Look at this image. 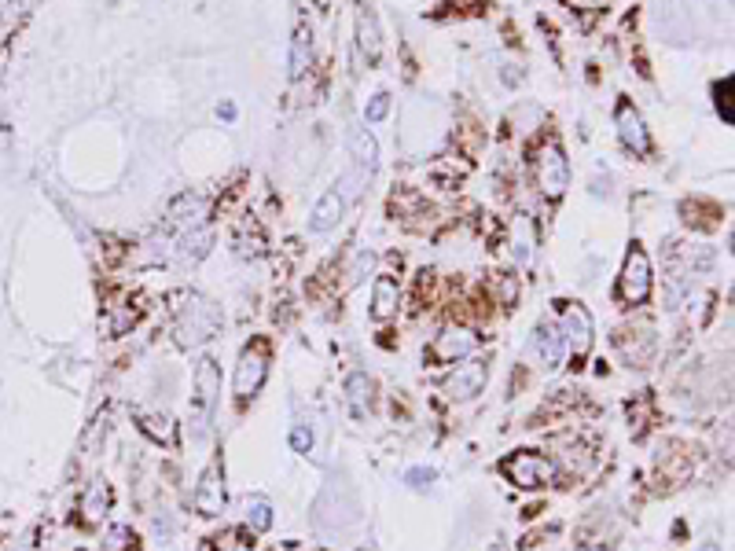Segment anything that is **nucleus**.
Listing matches in <instances>:
<instances>
[{
    "label": "nucleus",
    "instance_id": "obj_27",
    "mask_svg": "<svg viewBox=\"0 0 735 551\" xmlns=\"http://www.w3.org/2000/svg\"><path fill=\"white\" fill-rule=\"evenodd\" d=\"M405 478H408V485H412V489H427V485L434 482V471H430V467H412Z\"/></svg>",
    "mask_w": 735,
    "mask_h": 551
},
{
    "label": "nucleus",
    "instance_id": "obj_19",
    "mask_svg": "<svg viewBox=\"0 0 735 551\" xmlns=\"http://www.w3.org/2000/svg\"><path fill=\"white\" fill-rule=\"evenodd\" d=\"M357 41H361V56L375 63L379 52H383V45H379V30H375L372 15H361V19H357Z\"/></svg>",
    "mask_w": 735,
    "mask_h": 551
},
{
    "label": "nucleus",
    "instance_id": "obj_4",
    "mask_svg": "<svg viewBox=\"0 0 735 551\" xmlns=\"http://www.w3.org/2000/svg\"><path fill=\"white\" fill-rule=\"evenodd\" d=\"M265 375H269V349H265V342L247 346L239 353V364H236V401L239 405H247V401L258 397V390L265 386Z\"/></svg>",
    "mask_w": 735,
    "mask_h": 551
},
{
    "label": "nucleus",
    "instance_id": "obj_18",
    "mask_svg": "<svg viewBox=\"0 0 735 551\" xmlns=\"http://www.w3.org/2000/svg\"><path fill=\"white\" fill-rule=\"evenodd\" d=\"M346 397H350V408L357 412V416H364L368 412V405H372V379L368 375H350L346 379Z\"/></svg>",
    "mask_w": 735,
    "mask_h": 551
},
{
    "label": "nucleus",
    "instance_id": "obj_11",
    "mask_svg": "<svg viewBox=\"0 0 735 551\" xmlns=\"http://www.w3.org/2000/svg\"><path fill=\"white\" fill-rule=\"evenodd\" d=\"M559 327H563V335H566V346L574 349V360L581 364V360L588 357V349H592V320H588V313L581 305H570V309H566V320Z\"/></svg>",
    "mask_w": 735,
    "mask_h": 551
},
{
    "label": "nucleus",
    "instance_id": "obj_28",
    "mask_svg": "<svg viewBox=\"0 0 735 551\" xmlns=\"http://www.w3.org/2000/svg\"><path fill=\"white\" fill-rule=\"evenodd\" d=\"M699 551H721V548H717V544H702Z\"/></svg>",
    "mask_w": 735,
    "mask_h": 551
},
{
    "label": "nucleus",
    "instance_id": "obj_5",
    "mask_svg": "<svg viewBox=\"0 0 735 551\" xmlns=\"http://www.w3.org/2000/svg\"><path fill=\"white\" fill-rule=\"evenodd\" d=\"M618 291L629 305H644L651 298V261H647L644 247H636L625 254V265H622V283H618Z\"/></svg>",
    "mask_w": 735,
    "mask_h": 551
},
{
    "label": "nucleus",
    "instance_id": "obj_8",
    "mask_svg": "<svg viewBox=\"0 0 735 551\" xmlns=\"http://www.w3.org/2000/svg\"><path fill=\"white\" fill-rule=\"evenodd\" d=\"M566 180H570V166H566V155L559 144H544L541 155H537V184L548 199H559L566 192Z\"/></svg>",
    "mask_w": 735,
    "mask_h": 551
},
{
    "label": "nucleus",
    "instance_id": "obj_3",
    "mask_svg": "<svg viewBox=\"0 0 735 551\" xmlns=\"http://www.w3.org/2000/svg\"><path fill=\"white\" fill-rule=\"evenodd\" d=\"M357 518V500H353L350 485L339 482V478H331L324 485V493L317 500V526L324 529H346Z\"/></svg>",
    "mask_w": 735,
    "mask_h": 551
},
{
    "label": "nucleus",
    "instance_id": "obj_23",
    "mask_svg": "<svg viewBox=\"0 0 735 551\" xmlns=\"http://www.w3.org/2000/svg\"><path fill=\"white\" fill-rule=\"evenodd\" d=\"M100 504L107 507V485H92L89 496H85V518H89V522L100 518Z\"/></svg>",
    "mask_w": 735,
    "mask_h": 551
},
{
    "label": "nucleus",
    "instance_id": "obj_21",
    "mask_svg": "<svg viewBox=\"0 0 735 551\" xmlns=\"http://www.w3.org/2000/svg\"><path fill=\"white\" fill-rule=\"evenodd\" d=\"M247 526L254 529V533H265V529L272 526V507L265 504V500H254V504L247 507Z\"/></svg>",
    "mask_w": 735,
    "mask_h": 551
},
{
    "label": "nucleus",
    "instance_id": "obj_30",
    "mask_svg": "<svg viewBox=\"0 0 735 551\" xmlns=\"http://www.w3.org/2000/svg\"><path fill=\"white\" fill-rule=\"evenodd\" d=\"M592 551H607V548H592Z\"/></svg>",
    "mask_w": 735,
    "mask_h": 551
},
{
    "label": "nucleus",
    "instance_id": "obj_17",
    "mask_svg": "<svg viewBox=\"0 0 735 551\" xmlns=\"http://www.w3.org/2000/svg\"><path fill=\"white\" fill-rule=\"evenodd\" d=\"M313 63V34H309L306 26H298L294 30V41H291V78H302Z\"/></svg>",
    "mask_w": 735,
    "mask_h": 551
},
{
    "label": "nucleus",
    "instance_id": "obj_6",
    "mask_svg": "<svg viewBox=\"0 0 735 551\" xmlns=\"http://www.w3.org/2000/svg\"><path fill=\"white\" fill-rule=\"evenodd\" d=\"M500 471L508 474L519 489H541L552 482V460H544L541 452H515L500 463Z\"/></svg>",
    "mask_w": 735,
    "mask_h": 551
},
{
    "label": "nucleus",
    "instance_id": "obj_2",
    "mask_svg": "<svg viewBox=\"0 0 735 551\" xmlns=\"http://www.w3.org/2000/svg\"><path fill=\"white\" fill-rule=\"evenodd\" d=\"M217 394H221V372H217L214 360L203 357V360H199V368H195V394H192V423H195V434H206V427H210V416H214Z\"/></svg>",
    "mask_w": 735,
    "mask_h": 551
},
{
    "label": "nucleus",
    "instance_id": "obj_12",
    "mask_svg": "<svg viewBox=\"0 0 735 551\" xmlns=\"http://www.w3.org/2000/svg\"><path fill=\"white\" fill-rule=\"evenodd\" d=\"M618 136H622V144L636 155H647L651 151V140H647V129H644V118L636 114L633 103H618Z\"/></svg>",
    "mask_w": 735,
    "mask_h": 551
},
{
    "label": "nucleus",
    "instance_id": "obj_22",
    "mask_svg": "<svg viewBox=\"0 0 735 551\" xmlns=\"http://www.w3.org/2000/svg\"><path fill=\"white\" fill-rule=\"evenodd\" d=\"M206 243H210V232H206V228H195V232H188V236H184V258H203Z\"/></svg>",
    "mask_w": 735,
    "mask_h": 551
},
{
    "label": "nucleus",
    "instance_id": "obj_25",
    "mask_svg": "<svg viewBox=\"0 0 735 551\" xmlns=\"http://www.w3.org/2000/svg\"><path fill=\"white\" fill-rule=\"evenodd\" d=\"M214 551H254V540L239 537V533H228V537H221V544H217Z\"/></svg>",
    "mask_w": 735,
    "mask_h": 551
},
{
    "label": "nucleus",
    "instance_id": "obj_10",
    "mask_svg": "<svg viewBox=\"0 0 735 551\" xmlns=\"http://www.w3.org/2000/svg\"><path fill=\"white\" fill-rule=\"evenodd\" d=\"M475 342L478 338L471 335L467 327H445V331L430 342L427 353H430V360H438V364H453V360L467 357V353L475 349Z\"/></svg>",
    "mask_w": 735,
    "mask_h": 551
},
{
    "label": "nucleus",
    "instance_id": "obj_24",
    "mask_svg": "<svg viewBox=\"0 0 735 551\" xmlns=\"http://www.w3.org/2000/svg\"><path fill=\"white\" fill-rule=\"evenodd\" d=\"M386 114H390V96H386V92H379V96H375L372 103H368V107H364V122H383Z\"/></svg>",
    "mask_w": 735,
    "mask_h": 551
},
{
    "label": "nucleus",
    "instance_id": "obj_9",
    "mask_svg": "<svg viewBox=\"0 0 735 551\" xmlns=\"http://www.w3.org/2000/svg\"><path fill=\"white\" fill-rule=\"evenodd\" d=\"M486 360H467V364H456V372L449 375V383H445V394L453 397V401H467V397L482 394V386H486Z\"/></svg>",
    "mask_w": 735,
    "mask_h": 551
},
{
    "label": "nucleus",
    "instance_id": "obj_29",
    "mask_svg": "<svg viewBox=\"0 0 735 551\" xmlns=\"http://www.w3.org/2000/svg\"><path fill=\"white\" fill-rule=\"evenodd\" d=\"M489 551H504V548H500V544H497V548H489Z\"/></svg>",
    "mask_w": 735,
    "mask_h": 551
},
{
    "label": "nucleus",
    "instance_id": "obj_7",
    "mask_svg": "<svg viewBox=\"0 0 735 551\" xmlns=\"http://www.w3.org/2000/svg\"><path fill=\"white\" fill-rule=\"evenodd\" d=\"M217 324H221V316L210 302L203 298H192V302L184 305L181 313V324H177V335H181V346H199L206 338L214 335Z\"/></svg>",
    "mask_w": 735,
    "mask_h": 551
},
{
    "label": "nucleus",
    "instance_id": "obj_16",
    "mask_svg": "<svg viewBox=\"0 0 735 551\" xmlns=\"http://www.w3.org/2000/svg\"><path fill=\"white\" fill-rule=\"evenodd\" d=\"M350 151H353V158H357V166H361L364 173H372V169L379 166V144H375V136L368 133V129H353Z\"/></svg>",
    "mask_w": 735,
    "mask_h": 551
},
{
    "label": "nucleus",
    "instance_id": "obj_13",
    "mask_svg": "<svg viewBox=\"0 0 735 551\" xmlns=\"http://www.w3.org/2000/svg\"><path fill=\"white\" fill-rule=\"evenodd\" d=\"M195 507L203 511V515H221L225 511V482H221V471L214 467H206L203 482L195 489Z\"/></svg>",
    "mask_w": 735,
    "mask_h": 551
},
{
    "label": "nucleus",
    "instance_id": "obj_15",
    "mask_svg": "<svg viewBox=\"0 0 735 551\" xmlns=\"http://www.w3.org/2000/svg\"><path fill=\"white\" fill-rule=\"evenodd\" d=\"M397 305H401V287H397L394 276H379L372 287V320H390L397 316Z\"/></svg>",
    "mask_w": 735,
    "mask_h": 551
},
{
    "label": "nucleus",
    "instance_id": "obj_20",
    "mask_svg": "<svg viewBox=\"0 0 735 551\" xmlns=\"http://www.w3.org/2000/svg\"><path fill=\"white\" fill-rule=\"evenodd\" d=\"M732 92H735V78H721L713 85V103H717V114L724 118V125L735 122V111H732Z\"/></svg>",
    "mask_w": 735,
    "mask_h": 551
},
{
    "label": "nucleus",
    "instance_id": "obj_14",
    "mask_svg": "<svg viewBox=\"0 0 735 551\" xmlns=\"http://www.w3.org/2000/svg\"><path fill=\"white\" fill-rule=\"evenodd\" d=\"M537 353H541V364L544 368H559L566 357V335L563 327L548 320V324L537 327Z\"/></svg>",
    "mask_w": 735,
    "mask_h": 551
},
{
    "label": "nucleus",
    "instance_id": "obj_1",
    "mask_svg": "<svg viewBox=\"0 0 735 551\" xmlns=\"http://www.w3.org/2000/svg\"><path fill=\"white\" fill-rule=\"evenodd\" d=\"M364 180V169H357V173H346V177L335 180V188H328V192L320 195L317 206H313V214H309V232L313 236H324V232H331V228L339 225L342 217H346V210H350V203L361 195V184Z\"/></svg>",
    "mask_w": 735,
    "mask_h": 551
},
{
    "label": "nucleus",
    "instance_id": "obj_26",
    "mask_svg": "<svg viewBox=\"0 0 735 551\" xmlns=\"http://www.w3.org/2000/svg\"><path fill=\"white\" fill-rule=\"evenodd\" d=\"M291 449L294 452H309V449H313V430H309V427H294L291 430Z\"/></svg>",
    "mask_w": 735,
    "mask_h": 551
}]
</instances>
